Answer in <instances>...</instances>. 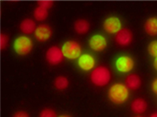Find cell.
I'll list each match as a JSON object with an SVG mask.
<instances>
[{"mask_svg":"<svg viewBox=\"0 0 157 117\" xmlns=\"http://www.w3.org/2000/svg\"><path fill=\"white\" fill-rule=\"evenodd\" d=\"M152 89L153 90V92L157 94V78L153 80L152 83Z\"/></svg>","mask_w":157,"mask_h":117,"instance_id":"cell-24","label":"cell"},{"mask_svg":"<svg viewBox=\"0 0 157 117\" xmlns=\"http://www.w3.org/2000/svg\"><path fill=\"white\" fill-rule=\"evenodd\" d=\"M111 80V73L107 67L104 66H98L92 70L90 74L91 82L98 86L104 87L107 85Z\"/></svg>","mask_w":157,"mask_h":117,"instance_id":"cell-2","label":"cell"},{"mask_svg":"<svg viewBox=\"0 0 157 117\" xmlns=\"http://www.w3.org/2000/svg\"><path fill=\"white\" fill-rule=\"evenodd\" d=\"M89 45L94 51H101L107 47V40L101 34H95L90 38Z\"/></svg>","mask_w":157,"mask_h":117,"instance_id":"cell-8","label":"cell"},{"mask_svg":"<svg viewBox=\"0 0 157 117\" xmlns=\"http://www.w3.org/2000/svg\"><path fill=\"white\" fill-rule=\"evenodd\" d=\"M58 117H71V116H70V115H59Z\"/></svg>","mask_w":157,"mask_h":117,"instance_id":"cell-27","label":"cell"},{"mask_svg":"<svg viewBox=\"0 0 157 117\" xmlns=\"http://www.w3.org/2000/svg\"><path fill=\"white\" fill-rule=\"evenodd\" d=\"M35 37L39 41H47L51 37L52 29L47 24H40L35 30Z\"/></svg>","mask_w":157,"mask_h":117,"instance_id":"cell-9","label":"cell"},{"mask_svg":"<svg viewBox=\"0 0 157 117\" xmlns=\"http://www.w3.org/2000/svg\"><path fill=\"white\" fill-rule=\"evenodd\" d=\"M69 81H68V78L64 76H60L57 77L54 80V86L58 90H64L68 87Z\"/></svg>","mask_w":157,"mask_h":117,"instance_id":"cell-18","label":"cell"},{"mask_svg":"<svg viewBox=\"0 0 157 117\" xmlns=\"http://www.w3.org/2000/svg\"><path fill=\"white\" fill-rule=\"evenodd\" d=\"M38 5L39 6H41V7H43L44 9H49L53 6L54 2H53V1H50V0H41V1L38 2Z\"/></svg>","mask_w":157,"mask_h":117,"instance_id":"cell-21","label":"cell"},{"mask_svg":"<svg viewBox=\"0 0 157 117\" xmlns=\"http://www.w3.org/2000/svg\"><path fill=\"white\" fill-rule=\"evenodd\" d=\"M108 96L111 101L116 105H121L126 102L129 98V89L123 83H116L111 86Z\"/></svg>","mask_w":157,"mask_h":117,"instance_id":"cell-1","label":"cell"},{"mask_svg":"<svg viewBox=\"0 0 157 117\" xmlns=\"http://www.w3.org/2000/svg\"><path fill=\"white\" fill-rule=\"evenodd\" d=\"M104 30L111 34H117L122 29L121 20L116 16H110L104 21Z\"/></svg>","mask_w":157,"mask_h":117,"instance_id":"cell-7","label":"cell"},{"mask_svg":"<svg viewBox=\"0 0 157 117\" xmlns=\"http://www.w3.org/2000/svg\"><path fill=\"white\" fill-rule=\"evenodd\" d=\"M39 117H58L55 111L51 108H44L39 114Z\"/></svg>","mask_w":157,"mask_h":117,"instance_id":"cell-19","label":"cell"},{"mask_svg":"<svg viewBox=\"0 0 157 117\" xmlns=\"http://www.w3.org/2000/svg\"><path fill=\"white\" fill-rule=\"evenodd\" d=\"M74 29L78 34H86L90 30V23L86 20H78L75 22Z\"/></svg>","mask_w":157,"mask_h":117,"instance_id":"cell-15","label":"cell"},{"mask_svg":"<svg viewBox=\"0 0 157 117\" xmlns=\"http://www.w3.org/2000/svg\"><path fill=\"white\" fill-rule=\"evenodd\" d=\"M134 66L133 58L127 55H121L116 61V67L120 73H129L134 69Z\"/></svg>","mask_w":157,"mask_h":117,"instance_id":"cell-6","label":"cell"},{"mask_svg":"<svg viewBox=\"0 0 157 117\" xmlns=\"http://www.w3.org/2000/svg\"><path fill=\"white\" fill-rule=\"evenodd\" d=\"M78 65L82 70L90 71L94 68L95 59L91 55L83 54L78 58Z\"/></svg>","mask_w":157,"mask_h":117,"instance_id":"cell-11","label":"cell"},{"mask_svg":"<svg viewBox=\"0 0 157 117\" xmlns=\"http://www.w3.org/2000/svg\"><path fill=\"white\" fill-rule=\"evenodd\" d=\"M48 9H44V8L41 7L39 5H38L34 10V17L39 21L45 20L48 16Z\"/></svg>","mask_w":157,"mask_h":117,"instance_id":"cell-17","label":"cell"},{"mask_svg":"<svg viewBox=\"0 0 157 117\" xmlns=\"http://www.w3.org/2000/svg\"><path fill=\"white\" fill-rule=\"evenodd\" d=\"M150 117H157V112H154L152 115H150Z\"/></svg>","mask_w":157,"mask_h":117,"instance_id":"cell-26","label":"cell"},{"mask_svg":"<svg viewBox=\"0 0 157 117\" xmlns=\"http://www.w3.org/2000/svg\"><path fill=\"white\" fill-rule=\"evenodd\" d=\"M36 25L34 20L32 19H25L20 23V30L26 34H30L35 32L36 29Z\"/></svg>","mask_w":157,"mask_h":117,"instance_id":"cell-12","label":"cell"},{"mask_svg":"<svg viewBox=\"0 0 157 117\" xmlns=\"http://www.w3.org/2000/svg\"><path fill=\"white\" fill-rule=\"evenodd\" d=\"M13 117H30L29 114L26 112L24 111H18V112H15L14 115H13Z\"/></svg>","mask_w":157,"mask_h":117,"instance_id":"cell-23","label":"cell"},{"mask_svg":"<svg viewBox=\"0 0 157 117\" xmlns=\"http://www.w3.org/2000/svg\"><path fill=\"white\" fill-rule=\"evenodd\" d=\"M134 117H142V116H140V115H137V116H134Z\"/></svg>","mask_w":157,"mask_h":117,"instance_id":"cell-28","label":"cell"},{"mask_svg":"<svg viewBox=\"0 0 157 117\" xmlns=\"http://www.w3.org/2000/svg\"><path fill=\"white\" fill-rule=\"evenodd\" d=\"M133 40V34L129 29L123 28L116 34V41L122 46H127Z\"/></svg>","mask_w":157,"mask_h":117,"instance_id":"cell-10","label":"cell"},{"mask_svg":"<svg viewBox=\"0 0 157 117\" xmlns=\"http://www.w3.org/2000/svg\"><path fill=\"white\" fill-rule=\"evenodd\" d=\"M147 108V102L143 98H136L131 104V109L134 113L141 114L145 112Z\"/></svg>","mask_w":157,"mask_h":117,"instance_id":"cell-13","label":"cell"},{"mask_svg":"<svg viewBox=\"0 0 157 117\" xmlns=\"http://www.w3.org/2000/svg\"><path fill=\"white\" fill-rule=\"evenodd\" d=\"M0 38H1V43H0V44H1V49L2 50L6 49V47H7L8 41H9L8 36L6 35V34L2 33V34H1V37H0Z\"/></svg>","mask_w":157,"mask_h":117,"instance_id":"cell-22","label":"cell"},{"mask_svg":"<svg viewBox=\"0 0 157 117\" xmlns=\"http://www.w3.org/2000/svg\"><path fill=\"white\" fill-rule=\"evenodd\" d=\"M153 65H154V67H155V69L157 70V57H156V58H155V60H154Z\"/></svg>","mask_w":157,"mask_h":117,"instance_id":"cell-25","label":"cell"},{"mask_svg":"<svg viewBox=\"0 0 157 117\" xmlns=\"http://www.w3.org/2000/svg\"><path fill=\"white\" fill-rule=\"evenodd\" d=\"M141 83V79L136 74L129 75L126 79V86L128 88L132 89V90H136V89L139 88Z\"/></svg>","mask_w":157,"mask_h":117,"instance_id":"cell-16","label":"cell"},{"mask_svg":"<svg viewBox=\"0 0 157 117\" xmlns=\"http://www.w3.org/2000/svg\"><path fill=\"white\" fill-rule=\"evenodd\" d=\"M32 41L27 36H19L13 42V49L19 55H28L32 51Z\"/></svg>","mask_w":157,"mask_h":117,"instance_id":"cell-4","label":"cell"},{"mask_svg":"<svg viewBox=\"0 0 157 117\" xmlns=\"http://www.w3.org/2000/svg\"><path fill=\"white\" fill-rule=\"evenodd\" d=\"M64 57L61 48H59L58 46H55V45L50 47L46 52L47 61L54 66L61 63L64 59Z\"/></svg>","mask_w":157,"mask_h":117,"instance_id":"cell-5","label":"cell"},{"mask_svg":"<svg viewBox=\"0 0 157 117\" xmlns=\"http://www.w3.org/2000/svg\"><path fill=\"white\" fill-rule=\"evenodd\" d=\"M145 30L151 36L157 35V17H151L145 23Z\"/></svg>","mask_w":157,"mask_h":117,"instance_id":"cell-14","label":"cell"},{"mask_svg":"<svg viewBox=\"0 0 157 117\" xmlns=\"http://www.w3.org/2000/svg\"><path fill=\"white\" fill-rule=\"evenodd\" d=\"M148 51L149 55L152 56L156 58L157 57V40L156 41H153L148 44Z\"/></svg>","mask_w":157,"mask_h":117,"instance_id":"cell-20","label":"cell"},{"mask_svg":"<svg viewBox=\"0 0 157 117\" xmlns=\"http://www.w3.org/2000/svg\"><path fill=\"white\" fill-rule=\"evenodd\" d=\"M61 50L64 56L71 60L78 58L82 54V47L79 43L72 40L64 42L61 47Z\"/></svg>","mask_w":157,"mask_h":117,"instance_id":"cell-3","label":"cell"}]
</instances>
